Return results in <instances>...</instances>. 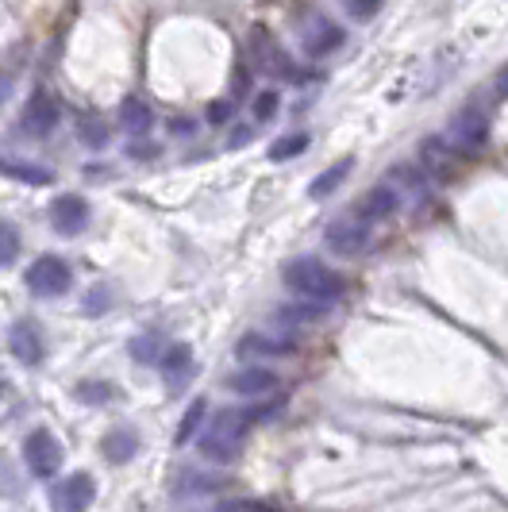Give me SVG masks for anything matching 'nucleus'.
<instances>
[{
  "instance_id": "nucleus-1",
  "label": "nucleus",
  "mask_w": 508,
  "mask_h": 512,
  "mask_svg": "<svg viewBox=\"0 0 508 512\" xmlns=\"http://www.w3.org/2000/svg\"><path fill=\"white\" fill-rule=\"evenodd\" d=\"M266 412L262 409H220L208 424H204L201 439V459L216 462V466H228L243 455V443H247V432H251L254 420H262Z\"/></svg>"
},
{
  "instance_id": "nucleus-2",
  "label": "nucleus",
  "mask_w": 508,
  "mask_h": 512,
  "mask_svg": "<svg viewBox=\"0 0 508 512\" xmlns=\"http://www.w3.org/2000/svg\"><path fill=\"white\" fill-rule=\"evenodd\" d=\"M281 282H285V289L293 297L316 301V305H335L347 293L343 274H335L328 262H320V258H293V262H285Z\"/></svg>"
},
{
  "instance_id": "nucleus-3",
  "label": "nucleus",
  "mask_w": 508,
  "mask_h": 512,
  "mask_svg": "<svg viewBox=\"0 0 508 512\" xmlns=\"http://www.w3.org/2000/svg\"><path fill=\"white\" fill-rule=\"evenodd\" d=\"M24 285L35 297H62V293H70V285H74V270H70L66 258L39 255L24 270Z\"/></svg>"
},
{
  "instance_id": "nucleus-4",
  "label": "nucleus",
  "mask_w": 508,
  "mask_h": 512,
  "mask_svg": "<svg viewBox=\"0 0 508 512\" xmlns=\"http://www.w3.org/2000/svg\"><path fill=\"white\" fill-rule=\"evenodd\" d=\"M62 459H66V451L51 428H31L24 436V466L35 478H54Z\"/></svg>"
},
{
  "instance_id": "nucleus-5",
  "label": "nucleus",
  "mask_w": 508,
  "mask_h": 512,
  "mask_svg": "<svg viewBox=\"0 0 508 512\" xmlns=\"http://www.w3.org/2000/svg\"><path fill=\"white\" fill-rule=\"evenodd\" d=\"M93 501H97V482H93V474H85V470H74V474L58 478L51 486L54 512H89Z\"/></svg>"
},
{
  "instance_id": "nucleus-6",
  "label": "nucleus",
  "mask_w": 508,
  "mask_h": 512,
  "mask_svg": "<svg viewBox=\"0 0 508 512\" xmlns=\"http://www.w3.org/2000/svg\"><path fill=\"white\" fill-rule=\"evenodd\" d=\"M301 43H305V54H312V58H328L347 43V31L328 16L312 12L301 20Z\"/></svg>"
},
{
  "instance_id": "nucleus-7",
  "label": "nucleus",
  "mask_w": 508,
  "mask_h": 512,
  "mask_svg": "<svg viewBox=\"0 0 508 512\" xmlns=\"http://www.w3.org/2000/svg\"><path fill=\"white\" fill-rule=\"evenodd\" d=\"M366 243H370V224L358 220L355 212H347V216H339V220H331L328 224V247L339 258L362 255Z\"/></svg>"
},
{
  "instance_id": "nucleus-8",
  "label": "nucleus",
  "mask_w": 508,
  "mask_h": 512,
  "mask_svg": "<svg viewBox=\"0 0 508 512\" xmlns=\"http://www.w3.org/2000/svg\"><path fill=\"white\" fill-rule=\"evenodd\" d=\"M281 389V378L266 366H243L228 374V393H239L243 401H262V397H274Z\"/></svg>"
},
{
  "instance_id": "nucleus-9",
  "label": "nucleus",
  "mask_w": 508,
  "mask_h": 512,
  "mask_svg": "<svg viewBox=\"0 0 508 512\" xmlns=\"http://www.w3.org/2000/svg\"><path fill=\"white\" fill-rule=\"evenodd\" d=\"M397 208H401V193H397L393 185H374V189H366V193L355 201V216L374 228V224H381V220H389Z\"/></svg>"
},
{
  "instance_id": "nucleus-10",
  "label": "nucleus",
  "mask_w": 508,
  "mask_h": 512,
  "mask_svg": "<svg viewBox=\"0 0 508 512\" xmlns=\"http://www.w3.org/2000/svg\"><path fill=\"white\" fill-rule=\"evenodd\" d=\"M158 366H162V378H166V385L178 393V389H185V385L193 382V374H197L193 347H189V343H170V347L162 351Z\"/></svg>"
},
{
  "instance_id": "nucleus-11",
  "label": "nucleus",
  "mask_w": 508,
  "mask_h": 512,
  "mask_svg": "<svg viewBox=\"0 0 508 512\" xmlns=\"http://www.w3.org/2000/svg\"><path fill=\"white\" fill-rule=\"evenodd\" d=\"M8 351H12L20 362H27V366L43 362V355H47V343H43L39 324H35V320H16V324L8 328Z\"/></svg>"
},
{
  "instance_id": "nucleus-12",
  "label": "nucleus",
  "mask_w": 508,
  "mask_h": 512,
  "mask_svg": "<svg viewBox=\"0 0 508 512\" xmlns=\"http://www.w3.org/2000/svg\"><path fill=\"white\" fill-rule=\"evenodd\" d=\"M58 120H62V108H58V101H54L47 89H39V93L27 101L20 128H24L27 135H51V131L58 128Z\"/></svg>"
},
{
  "instance_id": "nucleus-13",
  "label": "nucleus",
  "mask_w": 508,
  "mask_h": 512,
  "mask_svg": "<svg viewBox=\"0 0 508 512\" xmlns=\"http://www.w3.org/2000/svg\"><path fill=\"white\" fill-rule=\"evenodd\" d=\"M301 347L289 339V335H270V332H251L239 339V355H251V359H293Z\"/></svg>"
},
{
  "instance_id": "nucleus-14",
  "label": "nucleus",
  "mask_w": 508,
  "mask_h": 512,
  "mask_svg": "<svg viewBox=\"0 0 508 512\" xmlns=\"http://www.w3.org/2000/svg\"><path fill=\"white\" fill-rule=\"evenodd\" d=\"M251 51H254L258 70H266V74H274V77H293V62H289L285 51L266 35V27H254L251 31Z\"/></svg>"
},
{
  "instance_id": "nucleus-15",
  "label": "nucleus",
  "mask_w": 508,
  "mask_h": 512,
  "mask_svg": "<svg viewBox=\"0 0 508 512\" xmlns=\"http://www.w3.org/2000/svg\"><path fill=\"white\" fill-rule=\"evenodd\" d=\"M85 224H89V205L77 193H66L51 205V228L58 235H81Z\"/></svg>"
},
{
  "instance_id": "nucleus-16",
  "label": "nucleus",
  "mask_w": 508,
  "mask_h": 512,
  "mask_svg": "<svg viewBox=\"0 0 508 512\" xmlns=\"http://www.w3.org/2000/svg\"><path fill=\"white\" fill-rule=\"evenodd\" d=\"M451 139L462 151H482L485 143H489V120H485L482 112H474V108L458 112L455 124H451Z\"/></svg>"
},
{
  "instance_id": "nucleus-17",
  "label": "nucleus",
  "mask_w": 508,
  "mask_h": 512,
  "mask_svg": "<svg viewBox=\"0 0 508 512\" xmlns=\"http://www.w3.org/2000/svg\"><path fill=\"white\" fill-rule=\"evenodd\" d=\"M101 455L108 462H131L139 455V432L131 424H116L101 436Z\"/></svg>"
},
{
  "instance_id": "nucleus-18",
  "label": "nucleus",
  "mask_w": 508,
  "mask_h": 512,
  "mask_svg": "<svg viewBox=\"0 0 508 512\" xmlns=\"http://www.w3.org/2000/svg\"><path fill=\"white\" fill-rule=\"evenodd\" d=\"M324 316H328V305H316V301H289L274 308V320L285 328H308V324H320Z\"/></svg>"
},
{
  "instance_id": "nucleus-19",
  "label": "nucleus",
  "mask_w": 508,
  "mask_h": 512,
  "mask_svg": "<svg viewBox=\"0 0 508 512\" xmlns=\"http://www.w3.org/2000/svg\"><path fill=\"white\" fill-rule=\"evenodd\" d=\"M154 128V108L147 101H139V97H127L120 104V131L127 135H147Z\"/></svg>"
},
{
  "instance_id": "nucleus-20",
  "label": "nucleus",
  "mask_w": 508,
  "mask_h": 512,
  "mask_svg": "<svg viewBox=\"0 0 508 512\" xmlns=\"http://www.w3.org/2000/svg\"><path fill=\"white\" fill-rule=\"evenodd\" d=\"M351 170H355V158H339L335 166H328L320 178L308 185V197H312V201H324L328 193H335V189L347 181V174H351Z\"/></svg>"
},
{
  "instance_id": "nucleus-21",
  "label": "nucleus",
  "mask_w": 508,
  "mask_h": 512,
  "mask_svg": "<svg viewBox=\"0 0 508 512\" xmlns=\"http://www.w3.org/2000/svg\"><path fill=\"white\" fill-rule=\"evenodd\" d=\"M0 174H8L12 181H24V185H47V181H51V170H47V166L12 162V158H0Z\"/></svg>"
},
{
  "instance_id": "nucleus-22",
  "label": "nucleus",
  "mask_w": 508,
  "mask_h": 512,
  "mask_svg": "<svg viewBox=\"0 0 508 512\" xmlns=\"http://www.w3.org/2000/svg\"><path fill=\"white\" fill-rule=\"evenodd\" d=\"M420 162H424L432 174H439V178L451 174V151H447L443 139H424V143H420Z\"/></svg>"
},
{
  "instance_id": "nucleus-23",
  "label": "nucleus",
  "mask_w": 508,
  "mask_h": 512,
  "mask_svg": "<svg viewBox=\"0 0 508 512\" xmlns=\"http://www.w3.org/2000/svg\"><path fill=\"white\" fill-rule=\"evenodd\" d=\"M204 416H208V401H204V397H197V401H193V405L185 409V416H181L178 436H174V443H178V447H185L189 439L201 432V428H204Z\"/></svg>"
},
{
  "instance_id": "nucleus-24",
  "label": "nucleus",
  "mask_w": 508,
  "mask_h": 512,
  "mask_svg": "<svg viewBox=\"0 0 508 512\" xmlns=\"http://www.w3.org/2000/svg\"><path fill=\"white\" fill-rule=\"evenodd\" d=\"M116 393H120V389L112 382H77L74 385V397L81 405H112Z\"/></svg>"
},
{
  "instance_id": "nucleus-25",
  "label": "nucleus",
  "mask_w": 508,
  "mask_h": 512,
  "mask_svg": "<svg viewBox=\"0 0 508 512\" xmlns=\"http://www.w3.org/2000/svg\"><path fill=\"white\" fill-rule=\"evenodd\" d=\"M305 147H308V135H305V131H297V135H281L278 143L270 147V162H289V158L305 154Z\"/></svg>"
},
{
  "instance_id": "nucleus-26",
  "label": "nucleus",
  "mask_w": 508,
  "mask_h": 512,
  "mask_svg": "<svg viewBox=\"0 0 508 512\" xmlns=\"http://www.w3.org/2000/svg\"><path fill=\"white\" fill-rule=\"evenodd\" d=\"M127 351H131V359L143 362V366H147V362L162 359V343H158V335H154V332L139 335V339H131V347H127Z\"/></svg>"
},
{
  "instance_id": "nucleus-27",
  "label": "nucleus",
  "mask_w": 508,
  "mask_h": 512,
  "mask_svg": "<svg viewBox=\"0 0 508 512\" xmlns=\"http://www.w3.org/2000/svg\"><path fill=\"white\" fill-rule=\"evenodd\" d=\"M20 258V231L12 228L8 220H0V270L12 266Z\"/></svg>"
},
{
  "instance_id": "nucleus-28",
  "label": "nucleus",
  "mask_w": 508,
  "mask_h": 512,
  "mask_svg": "<svg viewBox=\"0 0 508 512\" xmlns=\"http://www.w3.org/2000/svg\"><path fill=\"white\" fill-rule=\"evenodd\" d=\"M278 104H281L278 89H262V93L254 97V120H258V124H266V120H274V112H278Z\"/></svg>"
},
{
  "instance_id": "nucleus-29",
  "label": "nucleus",
  "mask_w": 508,
  "mask_h": 512,
  "mask_svg": "<svg viewBox=\"0 0 508 512\" xmlns=\"http://www.w3.org/2000/svg\"><path fill=\"white\" fill-rule=\"evenodd\" d=\"M77 131H81V139H85L89 147H104V143H108V128H104L97 116H85Z\"/></svg>"
},
{
  "instance_id": "nucleus-30",
  "label": "nucleus",
  "mask_w": 508,
  "mask_h": 512,
  "mask_svg": "<svg viewBox=\"0 0 508 512\" xmlns=\"http://www.w3.org/2000/svg\"><path fill=\"white\" fill-rule=\"evenodd\" d=\"M381 4H385V0H343V8H347L355 20H374L381 12Z\"/></svg>"
},
{
  "instance_id": "nucleus-31",
  "label": "nucleus",
  "mask_w": 508,
  "mask_h": 512,
  "mask_svg": "<svg viewBox=\"0 0 508 512\" xmlns=\"http://www.w3.org/2000/svg\"><path fill=\"white\" fill-rule=\"evenodd\" d=\"M212 489H220V482L201 478V474H185V486L178 482V493H212Z\"/></svg>"
},
{
  "instance_id": "nucleus-32",
  "label": "nucleus",
  "mask_w": 508,
  "mask_h": 512,
  "mask_svg": "<svg viewBox=\"0 0 508 512\" xmlns=\"http://www.w3.org/2000/svg\"><path fill=\"white\" fill-rule=\"evenodd\" d=\"M220 512H281V509L266 505V501H231V505H224Z\"/></svg>"
},
{
  "instance_id": "nucleus-33",
  "label": "nucleus",
  "mask_w": 508,
  "mask_h": 512,
  "mask_svg": "<svg viewBox=\"0 0 508 512\" xmlns=\"http://www.w3.org/2000/svg\"><path fill=\"white\" fill-rule=\"evenodd\" d=\"M204 116H208V124H228V120H231V104L228 101H212Z\"/></svg>"
},
{
  "instance_id": "nucleus-34",
  "label": "nucleus",
  "mask_w": 508,
  "mask_h": 512,
  "mask_svg": "<svg viewBox=\"0 0 508 512\" xmlns=\"http://www.w3.org/2000/svg\"><path fill=\"white\" fill-rule=\"evenodd\" d=\"M127 154L143 162V158H158V147H154V143H143V139H139V143H131V147H127Z\"/></svg>"
},
{
  "instance_id": "nucleus-35",
  "label": "nucleus",
  "mask_w": 508,
  "mask_h": 512,
  "mask_svg": "<svg viewBox=\"0 0 508 512\" xmlns=\"http://www.w3.org/2000/svg\"><path fill=\"white\" fill-rule=\"evenodd\" d=\"M497 97H508V66L497 74Z\"/></svg>"
},
{
  "instance_id": "nucleus-36",
  "label": "nucleus",
  "mask_w": 508,
  "mask_h": 512,
  "mask_svg": "<svg viewBox=\"0 0 508 512\" xmlns=\"http://www.w3.org/2000/svg\"><path fill=\"white\" fill-rule=\"evenodd\" d=\"M4 97H8V81H0V104H4Z\"/></svg>"
}]
</instances>
